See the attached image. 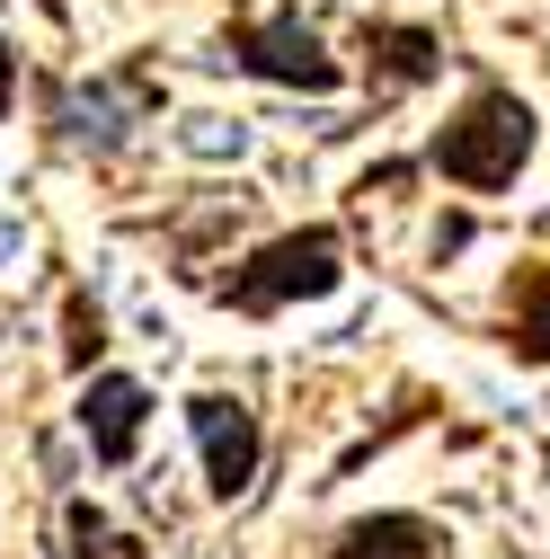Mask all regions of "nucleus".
<instances>
[{
  "mask_svg": "<svg viewBox=\"0 0 550 559\" xmlns=\"http://www.w3.org/2000/svg\"><path fill=\"white\" fill-rule=\"evenodd\" d=\"M533 107L515 98V90H498V81H479L470 90V107L453 116V124H435V143H427V169H444L453 187H470V195H498V187H515V169L533 160Z\"/></svg>",
  "mask_w": 550,
  "mask_h": 559,
  "instance_id": "obj_1",
  "label": "nucleus"
},
{
  "mask_svg": "<svg viewBox=\"0 0 550 559\" xmlns=\"http://www.w3.org/2000/svg\"><path fill=\"white\" fill-rule=\"evenodd\" d=\"M337 275H347V240H337L328 223H311V231H285V240L249 249V258L223 275V302H231V311H285V302L337 294Z\"/></svg>",
  "mask_w": 550,
  "mask_h": 559,
  "instance_id": "obj_2",
  "label": "nucleus"
},
{
  "mask_svg": "<svg viewBox=\"0 0 550 559\" xmlns=\"http://www.w3.org/2000/svg\"><path fill=\"white\" fill-rule=\"evenodd\" d=\"M45 116H53V143L62 152H124L133 143V124H152L160 116V81L133 62V72H116V81H89V90H72L62 81L53 98H45Z\"/></svg>",
  "mask_w": 550,
  "mask_h": 559,
  "instance_id": "obj_3",
  "label": "nucleus"
},
{
  "mask_svg": "<svg viewBox=\"0 0 550 559\" xmlns=\"http://www.w3.org/2000/svg\"><path fill=\"white\" fill-rule=\"evenodd\" d=\"M223 62H240L249 81H275V90H311V98L337 90V53H320V36H311L302 10H275V19L231 27L223 36Z\"/></svg>",
  "mask_w": 550,
  "mask_h": 559,
  "instance_id": "obj_4",
  "label": "nucleus"
},
{
  "mask_svg": "<svg viewBox=\"0 0 550 559\" xmlns=\"http://www.w3.org/2000/svg\"><path fill=\"white\" fill-rule=\"evenodd\" d=\"M187 427H195V444H204V488H214L223 507H231V498H249L258 453H266L258 408H249V400H231V391H195V400H187Z\"/></svg>",
  "mask_w": 550,
  "mask_h": 559,
  "instance_id": "obj_5",
  "label": "nucleus"
},
{
  "mask_svg": "<svg viewBox=\"0 0 550 559\" xmlns=\"http://www.w3.org/2000/svg\"><path fill=\"white\" fill-rule=\"evenodd\" d=\"M143 417H152V391L133 382V373H98V382L81 391V436H89V453H98L107 471L133 462V444H143Z\"/></svg>",
  "mask_w": 550,
  "mask_h": 559,
  "instance_id": "obj_6",
  "label": "nucleus"
},
{
  "mask_svg": "<svg viewBox=\"0 0 550 559\" xmlns=\"http://www.w3.org/2000/svg\"><path fill=\"white\" fill-rule=\"evenodd\" d=\"M444 72V36H427V27H364V81H373V98H391V90H418V81H435Z\"/></svg>",
  "mask_w": 550,
  "mask_h": 559,
  "instance_id": "obj_7",
  "label": "nucleus"
},
{
  "mask_svg": "<svg viewBox=\"0 0 550 559\" xmlns=\"http://www.w3.org/2000/svg\"><path fill=\"white\" fill-rule=\"evenodd\" d=\"M444 550H453V542H444L427 515H364V524L337 533L328 559H444Z\"/></svg>",
  "mask_w": 550,
  "mask_h": 559,
  "instance_id": "obj_8",
  "label": "nucleus"
},
{
  "mask_svg": "<svg viewBox=\"0 0 550 559\" xmlns=\"http://www.w3.org/2000/svg\"><path fill=\"white\" fill-rule=\"evenodd\" d=\"M506 346H515V365H550V258L515 266V285H506Z\"/></svg>",
  "mask_w": 550,
  "mask_h": 559,
  "instance_id": "obj_9",
  "label": "nucleus"
},
{
  "mask_svg": "<svg viewBox=\"0 0 550 559\" xmlns=\"http://www.w3.org/2000/svg\"><path fill=\"white\" fill-rule=\"evenodd\" d=\"M62 542H72V559H143V542L116 533L98 498H72V507H62Z\"/></svg>",
  "mask_w": 550,
  "mask_h": 559,
  "instance_id": "obj_10",
  "label": "nucleus"
},
{
  "mask_svg": "<svg viewBox=\"0 0 550 559\" xmlns=\"http://www.w3.org/2000/svg\"><path fill=\"white\" fill-rule=\"evenodd\" d=\"M62 356H72V365H98L107 356V320H98L89 294H72V337H62Z\"/></svg>",
  "mask_w": 550,
  "mask_h": 559,
  "instance_id": "obj_11",
  "label": "nucleus"
},
{
  "mask_svg": "<svg viewBox=\"0 0 550 559\" xmlns=\"http://www.w3.org/2000/svg\"><path fill=\"white\" fill-rule=\"evenodd\" d=\"M10 98H19V53H10V36H0V116H10Z\"/></svg>",
  "mask_w": 550,
  "mask_h": 559,
  "instance_id": "obj_12",
  "label": "nucleus"
}]
</instances>
